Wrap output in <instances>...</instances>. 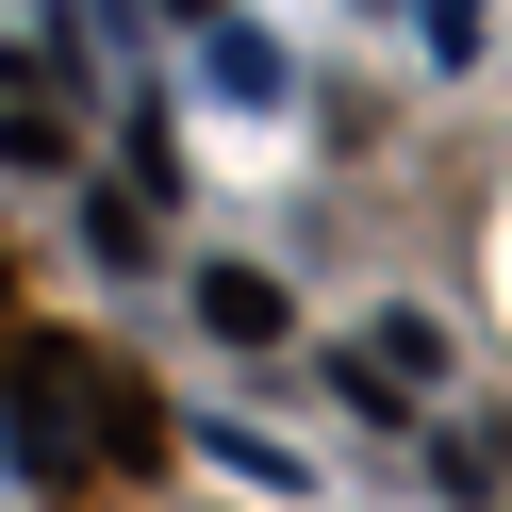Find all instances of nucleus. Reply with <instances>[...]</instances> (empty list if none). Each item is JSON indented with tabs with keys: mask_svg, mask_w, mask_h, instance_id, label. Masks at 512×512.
<instances>
[{
	"mask_svg": "<svg viewBox=\"0 0 512 512\" xmlns=\"http://www.w3.org/2000/svg\"><path fill=\"white\" fill-rule=\"evenodd\" d=\"M67 413H83V430H100V463H133V479H149V463H182V430H166V397H149L133 364H100V347H83V397H67Z\"/></svg>",
	"mask_w": 512,
	"mask_h": 512,
	"instance_id": "1",
	"label": "nucleus"
},
{
	"mask_svg": "<svg viewBox=\"0 0 512 512\" xmlns=\"http://www.w3.org/2000/svg\"><path fill=\"white\" fill-rule=\"evenodd\" d=\"M199 331H215V347H281V331H298V298H281L265 265H199Z\"/></svg>",
	"mask_w": 512,
	"mask_h": 512,
	"instance_id": "2",
	"label": "nucleus"
}]
</instances>
